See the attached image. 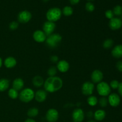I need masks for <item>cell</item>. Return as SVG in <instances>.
I'll use <instances>...</instances> for the list:
<instances>
[{"instance_id": "cell-1", "label": "cell", "mask_w": 122, "mask_h": 122, "mask_svg": "<svg viewBox=\"0 0 122 122\" xmlns=\"http://www.w3.org/2000/svg\"><path fill=\"white\" fill-rule=\"evenodd\" d=\"M63 85V81L58 76L48 77L44 81V86L45 91L48 92L53 93L59 91Z\"/></svg>"}, {"instance_id": "cell-2", "label": "cell", "mask_w": 122, "mask_h": 122, "mask_svg": "<svg viewBox=\"0 0 122 122\" xmlns=\"http://www.w3.org/2000/svg\"><path fill=\"white\" fill-rule=\"evenodd\" d=\"M61 15V10L59 8L54 7V8H51L48 10V11L46 12V17L48 21L54 23L55 21H58V20L60 19Z\"/></svg>"}, {"instance_id": "cell-3", "label": "cell", "mask_w": 122, "mask_h": 122, "mask_svg": "<svg viewBox=\"0 0 122 122\" xmlns=\"http://www.w3.org/2000/svg\"><path fill=\"white\" fill-rule=\"evenodd\" d=\"M62 36L58 33H52L51 35L46 37L45 42L48 47L54 48L57 47L61 42Z\"/></svg>"}, {"instance_id": "cell-4", "label": "cell", "mask_w": 122, "mask_h": 122, "mask_svg": "<svg viewBox=\"0 0 122 122\" xmlns=\"http://www.w3.org/2000/svg\"><path fill=\"white\" fill-rule=\"evenodd\" d=\"M19 97L22 102H29L35 98V92L31 88H25L21 91Z\"/></svg>"}, {"instance_id": "cell-5", "label": "cell", "mask_w": 122, "mask_h": 122, "mask_svg": "<svg viewBox=\"0 0 122 122\" xmlns=\"http://www.w3.org/2000/svg\"><path fill=\"white\" fill-rule=\"evenodd\" d=\"M97 90L99 95L102 97L108 96L110 94L111 88L109 85L105 82H101L98 83Z\"/></svg>"}, {"instance_id": "cell-6", "label": "cell", "mask_w": 122, "mask_h": 122, "mask_svg": "<svg viewBox=\"0 0 122 122\" xmlns=\"http://www.w3.org/2000/svg\"><path fill=\"white\" fill-rule=\"evenodd\" d=\"M32 19V14L27 10H23L18 14V21L21 23H26Z\"/></svg>"}, {"instance_id": "cell-7", "label": "cell", "mask_w": 122, "mask_h": 122, "mask_svg": "<svg viewBox=\"0 0 122 122\" xmlns=\"http://www.w3.org/2000/svg\"><path fill=\"white\" fill-rule=\"evenodd\" d=\"M46 119L48 122H56L59 117V114L57 110L54 108H50L46 113Z\"/></svg>"}, {"instance_id": "cell-8", "label": "cell", "mask_w": 122, "mask_h": 122, "mask_svg": "<svg viewBox=\"0 0 122 122\" xmlns=\"http://www.w3.org/2000/svg\"><path fill=\"white\" fill-rule=\"evenodd\" d=\"M94 85L92 82H86L82 85V94L86 96H90L93 94L94 90Z\"/></svg>"}, {"instance_id": "cell-9", "label": "cell", "mask_w": 122, "mask_h": 122, "mask_svg": "<svg viewBox=\"0 0 122 122\" xmlns=\"http://www.w3.org/2000/svg\"><path fill=\"white\" fill-rule=\"evenodd\" d=\"M55 29H56V24L52 21H45L43 25V32L45 33L46 36H48L52 34L54 32Z\"/></svg>"}, {"instance_id": "cell-10", "label": "cell", "mask_w": 122, "mask_h": 122, "mask_svg": "<svg viewBox=\"0 0 122 122\" xmlns=\"http://www.w3.org/2000/svg\"><path fill=\"white\" fill-rule=\"evenodd\" d=\"M72 118L73 122H82L85 118V113L81 108H76L74 110L72 113Z\"/></svg>"}, {"instance_id": "cell-11", "label": "cell", "mask_w": 122, "mask_h": 122, "mask_svg": "<svg viewBox=\"0 0 122 122\" xmlns=\"http://www.w3.org/2000/svg\"><path fill=\"white\" fill-rule=\"evenodd\" d=\"M108 104L113 107H117L120 103V98L118 94L116 93L110 94L108 98Z\"/></svg>"}, {"instance_id": "cell-12", "label": "cell", "mask_w": 122, "mask_h": 122, "mask_svg": "<svg viewBox=\"0 0 122 122\" xmlns=\"http://www.w3.org/2000/svg\"><path fill=\"white\" fill-rule=\"evenodd\" d=\"M122 26V20L121 19L118 17H113L110 19L109 21L110 28L113 30H118Z\"/></svg>"}, {"instance_id": "cell-13", "label": "cell", "mask_w": 122, "mask_h": 122, "mask_svg": "<svg viewBox=\"0 0 122 122\" xmlns=\"http://www.w3.org/2000/svg\"><path fill=\"white\" fill-rule=\"evenodd\" d=\"M91 80L92 83H99L102 82L103 79L104 75L102 71L100 70H95L91 74Z\"/></svg>"}, {"instance_id": "cell-14", "label": "cell", "mask_w": 122, "mask_h": 122, "mask_svg": "<svg viewBox=\"0 0 122 122\" xmlns=\"http://www.w3.org/2000/svg\"><path fill=\"white\" fill-rule=\"evenodd\" d=\"M46 35L43 32V30H37L35 31L33 34V38L36 42L38 43H42L45 42L46 39Z\"/></svg>"}, {"instance_id": "cell-15", "label": "cell", "mask_w": 122, "mask_h": 122, "mask_svg": "<svg viewBox=\"0 0 122 122\" xmlns=\"http://www.w3.org/2000/svg\"><path fill=\"white\" fill-rule=\"evenodd\" d=\"M57 70L61 73H66L69 70L70 66H69V63L67 61L64 60H60L58 61L57 64Z\"/></svg>"}, {"instance_id": "cell-16", "label": "cell", "mask_w": 122, "mask_h": 122, "mask_svg": "<svg viewBox=\"0 0 122 122\" xmlns=\"http://www.w3.org/2000/svg\"><path fill=\"white\" fill-rule=\"evenodd\" d=\"M47 97V92L44 89H39L35 93V98L38 102H42Z\"/></svg>"}, {"instance_id": "cell-17", "label": "cell", "mask_w": 122, "mask_h": 122, "mask_svg": "<svg viewBox=\"0 0 122 122\" xmlns=\"http://www.w3.org/2000/svg\"><path fill=\"white\" fill-rule=\"evenodd\" d=\"M24 81L21 78H16L13 82V88L17 91L22 90L24 87Z\"/></svg>"}, {"instance_id": "cell-18", "label": "cell", "mask_w": 122, "mask_h": 122, "mask_svg": "<svg viewBox=\"0 0 122 122\" xmlns=\"http://www.w3.org/2000/svg\"><path fill=\"white\" fill-rule=\"evenodd\" d=\"M112 54L116 58H122V45H117L112 50Z\"/></svg>"}, {"instance_id": "cell-19", "label": "cell", "mask_w": 122, "mask_h": 122, "mask_svg": "<svg viewBox=\"0 0 122 122\" xmlns=\"http://www.w3.org/2000/svg\"><path fill=\"white\" fill-rule=\"evenodd\" d=\"M17 64V61L13 57H8L4 60V65L8 69L14 67Z\"/></svg>"}, {"instance_id": "cell-20", "label": "cell", "mask_w": 122, "mask_h": 122, "mask_svg": "<svg viewBox=\"0 0 122 122\" xmlns=\"http://www.w3.org/2000/svg\"><path fill=\"white\" fill-rule=\"evenodd\" d=\"M106 116V113L103 110H98L94 113V117L97 121H102Z\"/></svg>"}, {"instance_id": "cell-21", "label": "cell", "mask_w": 122, "mask_h": 122, "mask_svg": "<svg viewBox=\"0 0 122 122\" xmlns=\"http://www.w3.org/2000/svg\"><path fill=\"white\" fill-rule=\"evenodd\" d=\"M32 83L34 86L36 87V88H39L44 85V80L41 76H36L32 79Z\"/></svg>"}, {"instance_id": "cell-22", "label": "cell", "mask_w": 122, "mask_h": 122, "mask_svg": "<svg viewBox=\"0 0 122 122\" xmlns=\"http://www.w3.org/2000/svg\"><path fill=\"white\" fill-rule=\"evenodd\" d=\"M10 86V82L7 79H0V92H4L7 90Z\"/></svg>"}, {"instance_id": "cell-23", "label": "cell", "mask_w": 122, "mask_h": 122, "mask_svg": "<svg viewBox=\"0 0 122 122\" xmlns=\"http://www.w3.org/2000/svg\"><path fill=\"white\" fill-rule=\"evenodd\" d=\"M87 102L88 104L91 107H94V106H97L98 103V100L97 98L93 95H90L89 97L87 99Z\"/></svg>"}, {"instance_id": "cell-24", "label": "cell", "mask_w": 122, "mask_h": 122, "mask_svg": "<svg viewBox=\"0 0 122 122\" xmlns=\"http://www.w3.org/2000/svg\"><path fill=\"white\" fill-rule=\"evenodd\" d=\"M39 114V110L36 107H32L27 111V114L30 117H35Z\"/></svg>"}, {"instance_id": "cell-25", "label": "cell", "mask_w": 122, "mask_h": 122, "mask_svg": "<svg viewBox=\"0 0 122 122\" xmlns=\"http://www.w3.org/2000/svg\"><path fill=\"white\" fill-rule=\"evenodd\" d=\"M8 94L10 98H11L13 100H15V99L17 98L19 95L17 91L14 89V88H11V89H10L8 92Z\"/></svg>"}, {"instance_id": "cell-26", "label": "cell", "mask_w": 122, "mask_h": 122, "mask_svg": "<svg viewBox=\"0 0 122 122\" xmlns=\"http://www.w3.org/2000/svg\"><path fill=\"white\" fill-rule=\"evenodd\" d=\"M61 11L62 13L66 16H70V15H72L73 13V10L70 6H66L63 8Z\"/></svg>"}, {"instance_id": "cell-27", "label": "cell", "mask_w": 122, "mask_h": 122, "mask_svg": "<svg viewBox=\"0 0 122 122\" xmlns=\"http://www.w3.org/2000/svg\"><path fill=\"white\" fill-rule=\"evenodd\" d=\"M114 41L112 39H107L105 40L103 42V47L105 49H110L113 46Z\"/></svg>"}, {"instance_id": "cell-28", "label": "cell", "mask_w": 122, "mask_h": 122, "mask_svg": "<svg viewBox=\"0 0 122 122\" xmlns=\"http://www.w3.org/2000/svg\"><path fill=\"white\" fill-rule=\"evenodd\" d=\"M57 73V69L56 67L51 66L49 68L48 70L47 73L49 77H52V76H56V75Z\"/></svg>"}, {"instance_id": "cell-29", "label": "cell", "mask_w": 122, "mask_h": 122, "mask_svg": "<svg viewBox=\"0 0 122 122\" xmlns=\"http://www.w3.org/2000/svg\"><path fill=\"white\" fill-rule=\"evenodd\" d=\"M113 13H114V15H122V7L121 5H116V7H114V8H113Z\"/></svg>"}, {"instance_id": "cell-30", "label": "cell", "mask_w": 122, "mask_h": 122, "mask_svg": "<svg viewBox=\"0 0 122 122\" xmlns=\"http://www.w3.org/2000/svg\"><path fill=\"white\" fill-rule=\"evenodd\" d=\"M98 102L101 107H107L108 104V99L106 98V97H101L100 99V100L98 101Z\"/></svg>"}, {"instance_id": "cell-31", "label": "cell", "mask_w": 122, "mask_h": 122, "mask_svg": "<svg viewBox=\"0 0 122 122\" xmlns=\"http://www.w3.org/2000/svg\"><path fill=\"white\" fill-rule=\"evenodd\" d=\"M85 8L88 11L92 12L95 10V6L92 2H88L86 4Z\"/></svg>"}, {"instance_id": "cell-32", "label": "cell", "mask_w": 122, "mask_h": 122, "mask_svg": "<svg viewBox=\"0 0 122 122\" xmlns=\"http://www.w3.org/2000/svg\"><path fill=\"white\" fill-rule=\"evenodd\" d=\"M119 83H119L117 80H113V81L110 82L109 85L110 86V88H112V89H117L118 87H119Z\"/></svg>"}, {"instance_id": "cell-33", "label": "cell", "mask_w": 122, "mask_h": 122, "mask_svg": "<svg viewBox=\"0 0 122 122\" xmlns=\"http://www.w3.org/2000/svg\"><path fill=\"white\" fill-rule=\"evenodd\" d=\"M9 27L11 30H16L19 27V23L17 21H13L12 22H11L9 25Z\"/></svg>"}, {"instance_id": "cell-34", "label": "cell", "mask_w": 122, "mask_h": 122, "mask_svg": "<svg viewBox=\"0 0 122 122\" xmlns=\"http://www.w3.org/2000/svg\"><path fill=\"white\" fill-rule=\"evenodd\" d=\"M105 15H106V17L110 20L114 17V13H113V11L111 10H108L106 11Z\"/></svg>"}, {"instance_id": "cell-35", "label": "cell", "mask_w": 122, "mask_h": 122, "mask_svg": "<svg viewBox=\"0 0 122 122\" xmlns=\"http://www.w3.org/2000/svg\"><path fill=\"white\" fill-rule=\"evenodd\" d=\"M50 60L53 63H56L58 62V57L57 56H52L50 57Z\"/></svg>"}, {"instance_id": "cell-36", "label": "cell", "mask_w": 122, "mask_h": 122, "mask_svg": "<svg viewBox=\"0 0 122 122\" xmlns=\"http://www.w3.org/2000/svg\"><path fill=\"white\" fill-rule=\"evenodd\" d=\"M116 67L119 71L122 72V61H118L117 63Z\"/></svg>"}, {"instance_id": "cell-37", "label": "cell", "mask_w": 122, "mask_h": 122, "mask_svg": "<svg viewBox=\"0 0 122 122\" xmlns=\"http://www.w3.org/2000/svg\"><path fill=\"white\" fill-rule=\"evenodd\" d=\"M118 92H119V94L120 96L122 97V82L119 83V87H118Z\"/></svg>"}, {"instance_id": "cell-38", "label": "cell", "mask_w": 122, "mask_h": 122, "mask_svg": "<svg viewBox=\"0 0 122 122\" xmlns=\"http://www.w3.org/2000/svg\"><path fill=\"white\" fill-rule=\"evenodd\" d=\"M69 1L72 5H76L79 2L80 0H69Z\"/></svg>"}, {"instance_id": "cell-39", "label": "cell", "mask_w": 122, "mask_h": 122, "mask_svg": "<svg viewBox=\"0 0 122 122\" xmlns=\"http://www.w3.org/2000/svg\"><path fill=\"white\" fill-rule=\"evenodd\" d=\"M25 122H36V121L32 119H27L25 120Z\"/></svg>"}, {"instance_id": "cell-40", "label": "cell", "mask_w": 122, "mask_h": 122, "mask_svg": "<svg viewBox=\"0 0 122 122\" xmlns=\"http://www.w3.org/2000/svg\"><path fill=\"white\" fill-rule=\"evenodd\" d=\"M94 116V114L92 112H89L88 113V117H92V116Z\"/></svg>"}, {"instance_id": "cell-41", "label": "cell", "mask_w": 122, "mask_h": 122, "mask_svg": "<svg viewBox=\"0 0 122 122\" xmlns=\"http://www.w3.org/2000/svg\"><path fill=\"white\" fill-rule=\"evenodd\" d=\"M2 65V59H1V57H0V68L1 67Z\"/></svg>"}, {"instance_id": "cell-42", "label": "cell", "mask_w": 122, "mask_h": 122, "mask_svg": "<svg viewBox=\"0 0 122 122\" xmlns=\"http://www.w3.org/2000/svg\"><path fill=\"white\" fill-rule=\"evenodd\" d=\"M88 122H96L94 121V120H89V121H88Z\"/></svg>"}, {"instance_id": "cell-43", "label": "cell", "mask_w": 122, "mask_h": 122, "mask_svg": "<svg viewBox=\"0 0 122 122\" xmlns=\"http://www.w3.org/2000/svg\"><path fill=\"white\" fill-rule=\"evenodd\" d=\"M43 1H44V2H48V1H49V0H42Z\"/></svg>"}, {"instance_id": "cell-44", "label": "cell", "mask_w": 122, "mask_h": 122, "mask_svg": "<svg viewBox=\"0 0 122 122\" xmlns=\"http://www.w3.org/2000/svg\"><path fill=\"white\" fill-rule=\"evenodd\" d=\"M88 1H93V0H88Z\"/></svg>"}, {"instance_id": "cell-45", "label": "cell", "mask_w": 122, "mask_h": 122, "mask_svg": "<svg viewBox=\"0 0 122 122\" xmlns=\"http://www.w3.org/2000/svg\"></svg>"}, {"instance_id": "cell-46", "label": "cell", "mask_w": 122, "mask_h": 122, "mask_svg": "<svg viewBox=\"0 0 122 122\" xmlns=\"http://www.w3.org/2000/svg\"></svg>"}]
</instances>
